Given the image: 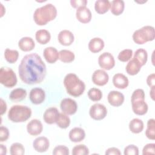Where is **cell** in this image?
<instances>
[{
	"mask_svg": "<svg viewBox=\"0 0 155 155\" xmlns=\"http://www.w3.org/2000/svg\"><path fill=\"white\" fill-rule=\"evenodd\" d=\"M18 73L21 80L26 84H39L45 78L46 65L37 53L28 54L22 59L18 67Z\"/></svg>",
	"mask_w": 155,
	"mask_h": 155,
	"instance_id": "cell-1",
	"label": "cell"
},
{
	"mask_svg": "<svg viewBox=\"0 0 155 155\" xmlns=\"http://www.w3.org/2000/svg\"><path fill=\"white\" fill-rule=\"evenodd\" d=\"M57 9L52 4H47L37 8L33 13V19L38 25H46L54 20L57 16Z\"/></svg>",
	"mask_w": 155,
	"mask_h": 155,
	"instance_id": "cell-2",
	"label": "cell"
},
{
	"mask_svg": "<svg viewBox=\"0 0 155 155\" xmlns=\"http://www.w3.org/2000/svg\"><path fill=\"white\" fill-rule=\"evenodd\" d=\"M63 82L67 93L75 97L82 95L85 90V83L74 73L67 74Z\"/></svg>",
	"mask_w": 155,
	"mask_h": 155,
	"instance_id": "cell-3",
	"label": "cell"
},
{
	"mask_svg": "<svg viewBox=\"0 0 155 155\" xmlns=\"http://www.w3.org/2000/svg\"><path fill=\"white\" fill-rule=\"evenodd\" d=\"M132 110L134 114L139 116L145 114L148 109V106L145 101V93L142 89L135 90L131 97Z\"/></svg>",
	"mask_w": 155,
	"mask_h": 155,
	"instance_id": "cell-4",
	"label": "cell"
},
{
	"mask_svg": "<svg viewBox=\"0 0 155 155\" xmlns=\"http://www.w3.org/2000/svg\"><path fill=\"white\" fill-rule=\"evenodd\" d=\"M31 115V110L25 105H13L8 113V118L13 122H24L27 120Z\"/></svg>",
	"mask_w": 155,
	"mask_h": 155,
	"instance_id": "cell-5",
	"label": "cell"
},
{
	"mask_svg": "<svg viewBox=\"0 0 155 155\" xmlns=\"http://www.w3.org/2000/svg\"><path fill=\"white\" fill-rule=\"evenodd\" d=\"M133 41L139 45L143 44L148 41H152L155 38V30L153 26L145 25L134 31Z\"/></svg>",
	"mask_w": 155,
	"mask_h": 155,
	"instance_id": "cell-6",
	"label": "cell"
},
{
	"mask_svg": "<svg viewBox=\"0 0 155 155\" xmlns=\"http://www.w3.org/2000/svg\"><path fill=\"white\" fill-rule=\"evenodd\" d=\"M0 82L7 88H12L17 84V78L14 71L8 67H1L0 70Z\"/></svg>",
	"mask_w": 155,
	"mask_h": 155,
	"instance_id": "cell-7",
	"label": "cell"
},
{
	"mask_svg": "<svg viewBox=\"0 0 155 155\" xmlns=\"http://www.w3.org/2000/svg\"><path fill=\"white\" fill-rule=\"evenodd\" d=\"M89 114L94 120H100L105 117L107 114V110L104 105L96 103L91 106Z\"/></svg>",
	"mask_w": 155,
	"mask_h": 155,
	"instance_id": "cell-8",
	"label": "cell"
},
{
	"mask_svg": "<svg viewBox=\"0 0 155 155\" xmlns=\"http://www.w3.org/2000/svg\"><path fill=\"white\" fill-rule=\"evenodd\" d=\"M98 64L102 69L110 70L114 67L115 60L113 56L110 53L104 52L99 56Z\"/></svg>",
	"mask_w": 155,
	"mask_h": 155,
	"instance_id": "cell-9",
	"label": "cell"
},
{
	"mask_svg": "<svg viewBox=\"0 0 155 155\" xmlns=\"http://www.w3.org/2000/svg\"><path fill=\"white\" fill-rule=\"evenodd\" d=\"M60 108L62 113L67 115H73L78 110L76 102L71 98L63 99L60 104Z\"/></svg>",
	"mask_w": 155,
	"mask_h": 155,
	"instance_id": "cell-10",
	"label": "cell"
},
{
	"mask_svg": "<svg viewBox=\"0 0 155 155\" xmlns=\"http://www.w3.org/2000/svg\"><path fill=\"white\" fill-rule=\"evenodd\" d=\"M29 99L33 104L39 105L42 104L45 99L44 90L39 87L32 88L29 93Z\"/></svg>",
	"mask_w": 155,
	"mask_h": 155,
	"instance_id": "cell-11",
	"label": "cell"
},
{
	"mask_svg": "<svg viewBox=\"0 0 155 155\" xmlns=\"http://www.w3.org/2000/svg\"><path fill=\"white\" fill-rule=\"evenodd\" d=\"M93 82L98 86H104L107 84L109 80V76L103 70H96L92 74Z\"/></svg>",
	"mask_w": 155,
	"mask_h": 155,
	"instance_id": "cell-12",
	"label": "cell"
},
{
	"mask_svg": "<svg viewBox=\"0 0 155 155\" xmlns=\"http://www.w3.org/2000/svg\"><path fill=\"white\" fill-rule=\"evenodd\" d=\"M108 102L109 104L113 107H119L124 102V95L120 91H111L108 94L107 96Z\"/></svg>",
	"mask_w": 155,
	"mask_h": 155,
	"instance_id": "cell-13",
	"label": "cell"
},
{
	"mask_svg": "<svg viewBox=\"0 0 155 155\" xmlns=\"http://www.w3.org/2000/svg\"><path fill=\"white\" fill-rule=\"evenodd\" d=\"M76 17L80 22L87 24L91 21L92 15L90 10L86 6L81 7L76 10Z\"/></svg>",
	"mask_w": 155,
	"mask_h": 155,
	"instance_id": "cell-14",
	"label": "cell"
},
{
	"mask_svg": "<svg viewBox=\"0 0 155 155\" xmlns=\"http://www.w3.org/2000/svg\"><path fill=\"white\" fill-rule=\"evenodd\" d=\"M42 124L38 119H32L27 125V131L31 136H38L42 133Z\"/></svg>",
	"mask_w": 155,
	"mask_h": 155,
	"instance_id": "cell-15",
	"label": "cell"
},
{
	"mask_svg": "<svg viewBox=\"0 0 155 155\" xmlns=\"http://www.w3.org/2000/svg\"><path fill=\"white\" fill-rule=\"evenodd\" d=\"M33 147L35 151L39 153H44L47 151L50 147L48 139L44 136H39L36 138L33 142Z\"/></svg>",
	"mask_w": 155,
	"mask_h": 155,
	"instance_id": "cell-16",
	"label": "cell"
},
{
	"mask_svg": "<svg viewBox=\"0 0 155 155\" xmlns=\"http://www.w3.org/2000/svg\"><path fill=\"white\" fill-rule=\"evenodd\" d=\"M58 39L61 45L64 46H69L74 42V37L73 33L70 30H63L59 33Z\"/></svg>",
	"mask_w": 155,
	"mask_h": 155,
	"instance_id": "cell-17",
	"label": "cell"
},
{
	"mask_svg": "<svg viewBox=\"0 0 155 155\" xmlns=\"http://www.w3.org/2000/svg\"><path fill=\"white\" fill-rule=\"evenodd\" d=\"M43 56L48 63L54 64L59 59V52L56 48L48 47L44 50Z\"/></svg>",
	"mask_w": 155,
	"mask_h": 155,
	"instance_id": "cell-18",
	"label": "cell"
},
{
	"mask_svg": "<svg viewBox=\"0 0 155 155\" xmlns=\"http://www.w3.org/2000/svg\"><path fill=\"white\" fill-rule=\"evenodd\" d=\"M59 114V111L56 107H50L45 111L43 115V119L45 123L53 124L56 123Z\"/></svg>",
	"mask_w": 155,
	"mask_h": 155,
	"instance_id": "cell-19",
	"label": "cell"
},
{
	"mask_svg": "<svg viewBox=\"0 0 155 155\" xmlns=\"http://www.w3.org/2000/svg\"><path fill=\"white\" fill-rule=\"evenodd\" d=\"M112 81L114 86L119 89H125L129 84L128 78L122 73L115 74L113 77Z\"/></svg>",
	"mask_w": 155,
	"mask_h": 155,
	"instance_id": "cell-20",
	"label": "cell"
},
{
	"mask_svg": "<svg viewBox=\"0 0 155 155\" xmlns=\"http://www.w3.org/2000/svg\"><path fill=\"white\" fill-rule=\"evenodd\" d=\"M70 140L73 142H79L85 137V132L84 129L79 127L72 128L68 134Z\"/></svg>",
	"mask_w": 155,
	"mask_h": 155,
	"instance_id": "cell-21",
	"label": "cell"
},
{
	"mask_svg": "<svg viewBox=\"0 0 155 155\" xmlns=\"http://www.w3.org/2000/svg\"><path fill=\"white\" fill-rule=\"evenodd\" d=\"M18 47L23 51H30L35 48V43L31 38L23 37L19 41Z\"/></svg>",
	"mask_w": 155,
	"mask_h": 155,
	"instance_id": "cell-22",
	"label": "cell"
},
{
	"mask_svg": "<svg viewBox=\"0 0 155 155\" xmlns=\"http://www.w3.org/2000/svg\"><path fill=\"white\" fill-rule=\"evenodd\" d=\"M105 44L104 41L100 38H94L91 39L88 42V49L93 53H98L101 51L104 47Z\"/></svg>",
	"mask_w": 155,
	"mask_h": 155,
	"instance_id": "cell-23",
	"label": "cell"
},
{
	"mask_svg": "<svg viewBox=\"0 0 155 155\" xmlns=\"http://www.w3.org/2000/svg\"><path fill=\"white\" fill-rule=\"evenodd\" d=\"M27 96V91L22 88H17L13 90L10 94L9 99L15 102H20L24 100Z\"/></svg>",
	"mask_w": 155,
	"mask_h": 155,
	"instance_id": "cell-24",
	"label": "cell"
},
{
	"mask_svg": "<svg viewBox=\"0 0 155 155\" xmlns=\"http://www.w3.org/2000/svg\"><path fill=\"white\" fill-rule=\"evenodd\" d=\"M125 8V2L122 0H113L110 2L111 12L115 16L121 15Z\"/></svg>",
	"mask_w": 155,
	"mask_h": 155,
	"instance_id": "cell-25",
	"label": "cell"
},
{
	"mask_svg": "<svg viewBox=\"0 0 155 155\" xmlns=\"http://www.w3.org/2000/svg\"><path fill=\"white\" fill-rule=\"evenodd\" d=\"M35 38L39 44L44 45L47 44L50 41L51 35L48 30L41 29L36 32Z\"/></svg>",
	"mask_w": 155,
	"mask_h": 155,
	"instance_id": "cell-26",
	"label": "cell"
},
{
	"mask_svg": "<svg viewBox=\"0 0 155 155\" xmlns=\"http://www.w3.org/2000/svg\"><path fill=\"white\" fill-rule=\"evenodd\" d=\"M141 67L142 66L140 65V64L133 58L127 64L125 70L129 75L134 76L137 74L140 71Z\"/></svg>",
	"mask_w": 155,
	"mask_h": 155,
	"instance_id": "cell-27",
	"label": "cell"
},
{
	"mask_svg": "<svg viewBox=\"0 0 155 155\" xmlns=\"http://www.w3.org/2000/svg\"><path fill=\"white\" fill-rule=\"evenodd\" d=\"M110 8V2L108 0H97L94 4L95 11L99 14H104Z\"/></svg>",
	"mask_w": 155,
	"mask_h": 155,
	"instance_id": "cell-28",
	"label": "cell"
},
{
	"mask_svg": "<svg viewBox=\"0 0 155 155\" xmlns=\"http://www.w3.org/2000/svg\"><path fill=\"white\" fill-rule=\"evenodd\" d=\"M128 127L131 132L134 134H138L142 131L144 125L142 120L138 118H134L130 122Z\"/></svg>",
	"mask_w": 155,
	"mask_h": 155,
	"instance_id": "cell-29",
	"label": "cell"
},
{
	"mask_svg": "<svg viewBox=\"0 0 155 155\" xmlns=\"http://www.w3.org/2000/svg\"><path fill=\"white\" fill-rule=\"evenodd\" d=\"M75 55L73 52L68 50H61L59 52V59L64 63H70L74 60Z\"/></svg>",
	"mask_w": 155,
	"mask_h": 155,
	"instance_id": "cell-30",
	"label": "cell"
},
{
	"mask_svg": "<svg viewBox=\"0 0 155 155\" xmlns=\"http://www.w3.org/2000/svg\"><path fill=\"white\" fill-rule=\"evenodd\" d=\"M133 58L136 59L141 66H143L147 63L148 59L147 51L143 48H139L135 51Z\"/></svg>",
	"mask_w": 155,
	"mask_h": 155,
	"instance_id": "cell-31",
	"label": "cell"
},
{
	"mask_svg": "<svg viewBox=\"0 0 155 155\" xmlns=\"http://www.w3.org/2000/svg\"><path fill=\"white\" fill-rule=\"evenodd\" d=\"M56 124L59 128L65 129L70 124V119L67 114L64 113H59Z\"/></svg>",
	"mask_w": 155,
	"mask_h": 155,
	"instance_id": "cell-32",
	"label": "cell"
},
{
	"mask_svg": "<svg viewBox=\"0 0 155 155\" xmlns=\"http://www.w3.org/2000/svg\"><path fill=\"white\" fill-rule=\"evenodd\" d=\"M19 57V52L16 50L6 48L4 51V58L10 64H13L17 61Z\"/></svg>",
	"mask_w": 155,
	"mask_h": 155,
	"instance_id": "cell-33",
	"label": "cell"
},
{
	"mask_svg": "<svg viewBox=\"0 0 155 155\" xmlns=\"http://www.w3.org/2000/svg\"><path fill=\"white\" fill-rule=\"evenodd\" d=\"M155 120L154 119H150L147 122V128L145 131V136L150 140L155 139L154 133Z\"/></svg>",
	"mask_w": 155,
	"mask_h": 155,
	"instance_id": "cell-34",
	"label": "cell"
},
{
	"mask_svg": "<svg viewBox=\"0 0 155 155\" xmlns=\"http://www.w3.org/2000/svg\"><path fill=\"white\" fill-rule=\"evenodd\" d=\"M88 97L91 101L97 102L102 99V93L99 88H91L88 91Z\"/></svg>",
	"mask_w": 155,
	"mask_h": 155,
	"instance_id": "cell-35",
	"label": "cell"
},
{
	"mask_svg": "<svg viewBox=\"0 0 155 155\" xmlns=\"http://www.w3.org/2000/svg\"><path fill=\"white\" fill-rule=\"evenodd\" d=\"M10 153L11 155H23L25 153V148L22 143L15 142L10 146Z\"/></svg>",
	"mask_w": 155,
	"mask_h": 155,
	"instance_id": "cell-36",
	"label": "cell"
},
{
	"mask_svg": "<svg viewBox=\"0 0 155 155\" xmlns=\"http://www.w3.org/2000/svg\"><path fill=\"white\" fill-rule=\"evenodd\" d=\"M89 154V150L84 144L76 145L72 149L73 155H87Z\"/></svg>",
	"mask_w": 155,
	"mask_h": 155,
	"instance_id": "cell-37",
	"label": "cell"
},
{
	"mask_svg": "<svg viewBox=\"0 0 155 155\" xmlns=\"http://www.w3.org/2000/svg\"><path fill=\"white\" fill-rule=\"evenodd\" d=\"M133 55V50L131 49H124L122 50L118 54V59L123 62H127L130 60Z\"/></svg>",
	"mask_w": 155,
	"mask_h": 155,
	"instance_id": "cell-38",
	"label": "cell"
},
{
	"mask_svg": "<svg viewBox=\"0 0 155 155\" xmlns=\"http://www.w3.org/2000/svg\"><path fill=\"white\" fill-rule=\"evenodd\" d=\"M52 153L54 155H68L69 149L66 146L58 145L53 149Z\"/></svg>",
	"mask_w": 155,
	"mask_h": 155,
	"instance_id": "cell-39",
	"label": "cell"
},
{
	"mask_svg": "<svg viewBox=\"0 0 155 155\" xmlns=\"http://www.w3.org/2000/svg\"><path fill=\"white\" fill-rule=\"evenodd\" d=\"M124 154L125 155H138L139 148L134 145H129L124 148Z\"/></svg>",
	"mask_w": 155,
	"mask_h": 155,
	"instance_id": "cell-40",
	"label": "cell"
},
{
	"mask_svg": "<svg viewBox=\"0 0 155 155\" xmlns=\"http://www.w3.org/2000/svg\"><path fill=\"white\" fill-rule=\"evenodd\" d=\"M155 154V143H151L145 145L142 150V154Z\"/></svg>",
	"mask_w": 155,
	"mask_h": 155,
	"instance_id": "cell-41",
	"label": "cell"
},
{
	"mask_svg": "<svg viewBox=\"0 0 155 155\" xmlns=\"http://www.w3.org/2000/svg\"><path fill=\"white\" fill-rule=\"evenodd\" d=\"M9 130L8 129L4 126L0 127V141H6L9 137Z\"/></svg>",
	"mask_w": 155,
	"mask_h": 155,
	"instance_id": "cell-42",
	"label": "cell"
},
{
	"mask_svg": "<svg viewBox=\"0 0 155 155\" xmlns=\"http://www.w3.org/2000/svg\"><path fill=\"white\" fill-rule=\"evenodd\" d=\"M87 0H71L70 4L72 7L74 8H78L81 7H85L87 4Z\"/></svg>",
	"mask_w": 155,
	"mask_h": 155,
	"instance_id": "cell-43",
	"label": "cell"
},
{
	"mask_svg": "<svg viewBox=\"0 0 155 155\" xmlns=\"http://www.w3.org/2000/svg\"><path fill=\"white\" fill-rule=\"evenodd\" d=\"M105 154L106 155H120L121 152L117 148L111 147L106 150Z\"/></svg>",
	"mask_w": 155,
	"mask_h": 155,
	"instance_id": "cell-44",
	"label": "cell"
},
{
	"mask_svg": "<svg viewBox=\"0 0 155 155\" xmlns=\"http://www.w3.org/2000/svg\"><path fill=\"white\" fill-rule=\"evenodd\" d=\"M147 84L150 87H154L155 84V74L151 73L149 74L147 78Z\"/></svg>",
	"mask_w": 155,
	"mask_h": 155,
	"instance_id": "cell-45",
	"label": "cell"
},
{
	"mask_svg": "<svg viewBox=\"0 0 155 155\" xmlns=\"http://www.w3.org/2000/svg\"><path fill=\"white\" fill-rule=\"evenodd\" d=\"M0 103H1V114L2 115L6 112L7 107L5 102L2 98L0 99Z\"/></svg>",
	"mask_w": 155,
	"mask_h": 155,
	"instance_id": "cell-46",
	"label": "cell"
},
{
	"mask_svg": "<svg viewBox=\"0 0 155 155\" xmlns=\"http://www.w3.org/2000/svg\"><path fill=\"white\" fill-rule=\"evenodd\" d=\"M0 154L1 155H5L7 154V148L4 145H0Z\"/></svg>",
	"mask_w": 155,
	"mask_h": 155,
	"instance_id": "cell-47",
	"label": "cell"
},
{
	"mask_svg": "<svg viewBox=\"0 0 155 155\" xmlns=\"http://www.w3.org/2000/svg\"><path fill=\"white\" fill-rule=\"evenodd\" d=\"M150 97L153 100H154V87H151V90L150 91Z\"/></svg>",
	"mask_w": 155,
	"mask_h": 155,
	"instance_id": "cell-48",
	"label": "cell"
}]
</instances>
